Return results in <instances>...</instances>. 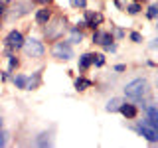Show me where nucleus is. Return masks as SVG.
<instances>
[{"instance_id": "f257e3e1", "label": "nucleus", "mask_w": 158, "mask_h": 148, "mask_svg": "<svg viewBox=\"0 0 158 148\" xmlns=\"http://www.w3.org/2000/svg\"><path fill=\"white\" fill-rule=\"evenodd\" d=\"M146 93H148L146 79H135V81L127 83V87H125V95L128 99H132V101H140L142 97H146Z\"/></svg>"}, {"instance_id": "f03ea898", "label": "nucleus", "mask_w": 158, "mask_h": 148, "mask_svg": "<svg viewBox=\"0 0 158 148\" xmlns=\"http://www.w3.org/2000/svg\"><path fill=\"white\" fill-rule=\"evenodd\" d=\"M138 132H140L148 142H158V122L150 121V118L140 121V125H138Z\"/></svg>"}, {"instance_id": "7ed1b4c3", "label": "nucleus", "mask_w": 158, "mask_h": 148, "mask_svg": "<svg viewBox=\"0 0 158 148\" xmlns=\"http://www.w3.org/2000/svg\"><path fill=\"white\" fill-rule=\"evenodd\" d=\"M24 51H26L28 57H42L44 56V46L42 42H38L36 38H30V39H24Z\"/></svg>"}, {"instance_id": "20e7f679", "label": "nucleus", "mask_w": 158, "mask_h": 148, "mask_svg": "<svg viewBox=\"0 0 158 148\" xmlns=\"http://www.w3.org/2000/svg\"><path fill=\"white\" fill-rule=\"evenodd\" d=\"M52 53H53V57L63 59V61H67V59L73 57V49H71V46H69L67 42H57L56 46H53Z\"/></svg>"}, {"instance_id": "39448f33", "label": "nucleus", "mask_w": 158, "mask_h": 148, "mask_svg": "<svg viewBox=\"0 0 158 148\" xmlns=\"http://www.w3.org/2000/svg\"><path fill=\"white\" fill-rule=\"evenodd\" d=\"M6 46L12 47V49H20V47L24 46V36L20 32H16V30L10 32L8 36H6Z\"/></svg>"}, {"instance_id": "423d86ee", "label": "nucleus", "mask_w": 158, "mask_h": 148, "mask_svg": "<svg viewBox=\"0 0 158 148\" xmlns=\"http://www.w3.org/2000/svg\"><path fill=\"white\" fill-rule=\"evenodd\" d=\"M93 42H97V43H101V46H105L107 49H115V46H113V38L109 36V34H103V32H95V36H93Z\"/></svg>"}, {"instance_id": "0eeeda50", "label": "nucleus", "mask_w": 158, "mask_h": 148, "mask_svg": "<svg viewBox=\"0 0 158 148\" xmlns=\"http://www.w3.org/2000/svg\"><path fill=\"white\" fill-rule=\"evenodd\" d=\"M118 111H121L127 118H135L136 117V107L135 105H127V103H123V105L118 107Z\"/></svg>"}, {"instance_id": "6e6552de", "label": "nucleus", "mask_w": 158, "mask_h": 148, "mask_svg": "<svg viewBox=\"0 0 158 148\" xmlns=\"http://www.w3.org/2000/svg\"><path fill=\"white\" fill-rule=\"evenodd\" d=\"M93 61H95V56H93V53H83V56L79 57V67H81V69H87Z\"/></svg>"}, {"instance_id": "1a4fd4ad", "label": "nucleus", "mask_w": 158, "mask_h": 148, "mask_svg": "<svg viewBox=\"0 0 158 148\" xmlns=\"http://www.w3.org/2000/svg\"><path fill=\"white\" fill-rule=\"evenodd\" d=\"M49 18H52V14H49V10H48V8L38 10V14H36L38 24H48V22H49Z\"/></svg>"}, {"instance_id": "9d476101", "label": "nucleus", "mask_w": 158, "mask_h": 148, "mask_svg": "<svg viewBox=\"0 0 158 148\" xmlns=\"http://www.w3.org/2000/svg\"><path fill=\"white\" fill-rule=\"evenodd\" d=\"M121 105H123V101L115 97V99H111V101L107 103V107H105V109H107L109 113H113V111H118V107H121Z\"/></svg>"}, {"instance_id": "9b49d317", "label": "nucleus", "mask_w": 158, "mask_h": 148, "mask_svg": "<svg viewBox=\"0 0 158 148\" xmlns=\"http://www.w3.org/2000/svg\"><path fill=\"white\" fill-rule=\"evenodd\" d=\"M59 30H61V20H56V24H53V30H46L48 38H56Z\"/></svg>"}, {"instance_id": "f8f14e48", "label": "nucleus", "mask_w": 158, "mask_h": 148, "mask_svg": "<svg viewBox=\"0 0 158 148\" xmlns=\"http://www.w3.org/2000/svg\"><path fill=\"white\" fill-rule=\"evenodd\" d=\"M101 22H103L101 14H89V26H91V28H95L97 24H101Z\"/></svg>"}, {"instance_id": "ddd939ff", "label": "nucleus", "mask_w": 158, "mask_h": 148, "mask_svg": "<svg viewBox=\"0 0 158 148\" xmlns=\"http://www.w3.org/2000/svg\"><path fill=\"white\" fill-rule=\"evenodd\" d=\"M146 115H148V118H150V121L158 122V107H148V109H146Z\"/></svg>"}, {"instance_id": "4468645a", "label": "nucleus", "mask_w": 158, "mask_h": 148, "mask_svg": "<svg viewBox=\"0 0 158 148\" xmlns=\"http://www.w3.org/2000/svg\"><path fill=\"white\" fill-rule=\"evenodd\" d=\"M14 83H16V87H20V89H26L28 79L24 77V75H16V77H14Z\"/></svg>"}, {"instance_id": "2eb2a0df", "label": "nucleus", "mask_w": 158, "mask_h": 148, "mask_svg": "<svg viewBox=\"0 0 158 148\" xmlns=\"http://www.w3.org/2000/svg\"><path fill=\"white\" fill-rule=\"evenodd\" d=\"M38 85H40V71L36 73V75H34V79H30V81H28L26 89H30V91H32V89H36Z\"/></svg>"}, {"instance_id": "dca6fc26", "label": "nucleus", "mask_w": 158, "mask_h": 148, "mask_svg": "<svg viewBox=\"0 0 158 148\" xmlns=\"http://www.w3.org/2000/svg\"><path fill=\"white\" fill-rule=\"evenodd\" d=\"M75 87L79 89V91H83V89L91 87V81H87V79H77V81H75Z\"/></svg>"}, {"instance_id": "f3484780", "label": "nucleus", "mask_w": 158, "mask_h": 148, "mask_svg": "<svg viewBox=\"0 0 158 148\" xmlns=\"http://www.w3.org/2000/svg\"><path fill=\"white\" fill-rule=\"evenodd\" d=\"M81 39H83V36H81V32H77V30H73V32H71V39H69V42H81Z\"/></svg>"}, {"instance_id": "a211bd4d", "label": "nucleus", "mask_w": 158, "mask_h": 148, "mask_svg": "<svg viewBox=\"0 0 158 148\" xmlns=\"http://www.w3.org/2000/svg\"><path fill=\"white\" fill-rule=\"evenodd\" d=\"M156 16H158V6L154 4V6L148 8V18H156Z\"/></svg>"}, {"instance_id": "6ab92c4d", "label": "nucleus", "mask_w": 158, "mask_h": 148, "mask_svg": "<svg viewBox=\"0 0 158 148\" xmlns=\"http://www.w3.org/2000/svg\"><path fill=\"white\" fill-rule=\"evenodd\" d=\"M71 4L75 8H85L87 6V0H71Z\"/></svg>"}, {"instance_id": "aec40b11", "label": "nucleus", "mask_w": 158, "mask_h": 148, "mask_svg": "<svg viewBox=\"0 0 158 148\" xmlns=\"http://www.w3.org/2000/svg\"><path fill=\"white\" fill-rule=\"evenodd\" d=\"M127 10H128V14H138V10H140V6H138V4L135 2V4H131V6H128Z\"/></svg>"}, {"instance_id": "412c9836", "label": "nucleus", "mask_w": 158, "mask_h": 148, "mask_svg": "<svg viewBox=\"0 0 158 148\" xmlns=\"http://www.w3.org/2000/svg\"><path fill=\"white\" fill-rule=\"evenodd\" d=\"M131 39H132V42H136V43H140V42H142L140 34H136V32H132V34H131Z\"/></svg>"}, {"instance_id": "4be33fe9", "label": "nucleus", "mask_w": 158, "mask_h": 148, "mask_svg": "<svg viewBox=\"0 0 158 148\" xmlns=\"http://www.w3.org/2000/svg\"><path fill=\"white\" fill-rule=\"evenodd\" d=\"M4 144H6V132L0 128V146H4Z\"/></svg>"}, {"instance_id": "5701e85b", "label": "nucleus", "mask_w": 158, "mask_h": 148, "mask_svg": "<svg viewBox=\"0 0 158 148\" xmlns=\"http://www.w3.org/2000/svg\"><path fill=\"white\" fill-rule=\"evenodd\" d=\"M97 59H95V61H93V63H97V65H103V63H105V57H103V56H95Z\"/></svg>"}, {"instance_id": "b1692460", "label": "nucleus", "mask_w": 158, "mask_h": 148, "mask_svg": "<svg viewBox=\"0 0 158 148\" xmlns=\"http://www.w3.org/2000/svg\"><path fill=\"white\" fill-rule=\"evenodd\" d=\"M16 65H18L16 57H12V56H10V69H14V67H16Z\"/></svg>"}, {"instance_id": "393cba45", "label": "nucleus", "mask_w": 158, "mask_h": 148, "mask_svg": "<svg viewBox=\"0 0 158 148\" xmlns=\"http://www.w3.org/2000/svg\"><path fill=\"white\" fill-rule=\"evenodd\" d=\"M150 47H152V49H158V38H156V39H154V42H152V43H150Z\"/></svg>"}, {"instance_id": "a878e982", "label": "nucleus", "mask_w": 158, "mask_h": 148, "mask_svg": "<svg viewBox=\"0 0 158 148\" xmlns=\"http://www.w3.org/2000/svg\"><path fill=\"white\" fill-rule=\"evenodd\" d=\"M36 2H42V4H48V2H52V0H36Z\"/></svg>"}, {"instance_id": "bb28decb", "label": "nucleus", "mask_w": 158, "mask_h": 148, "mask_svg": "<svg viewBox=\"0 0 158 148\" xmlns=\"http://www.w3.org/2000/svg\"><path fill=\"white\" fill-rule=\"evenodd\" d=\"M4 14V4H0V16Z\"/></svg>"}, {"instance_id": "cd10ccee", "label": "nucleus", "mask_w": 158, "mask_h": 148, "mask_svg": "<svg viewBox=\"0 0 158 148\" xmlns=\"http://www.w3.org/2000/svg\"><path fill=\"white\" fill-rule=\"evenodd\" d=\"M0 128H2V118H0Z\"/></svg>"}, {"instance_id": "c85d7f7f", "label": "nucleus", "mask_w": 158, "mask_h": 148, "mask_svg": "<svg viewBox=\"0 0 158 148\" xmlns=\"http://www.w3.org/2000/svg\"><path fill=\"white\" fill-rule=\"evenodd\" d=\"M135 2H136V0H135Z\"/></svg>"}]
</instances>
